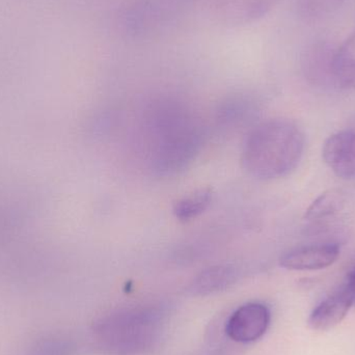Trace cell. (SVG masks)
Segmentation results:
<instances>
[{
	"label": "cell",
	"instance_id": "6da1fadb",
	"mask_svg": "<svg viewBox=\"0 0 355 355\" xmlns=\"http://www.w3.org/2000/svg\"><path fill=\"white\" fill-rule=\"evenodd\" d=\"M304 147V133L296 123L287 119H271L254 127L250 133L242 162L252 177L281 179L297 168Z\"/></svg>",
	"mask_w": 355,
	"mask_h": 355
},
{
	"label": "cell",
	"instance_id": "7a4b0ae2",
	"mask_svg": "<svg viewBox=\"0 0 355 355\" xmlns=\"http://www.w3.org/2000/svg\"><path fill=\"white\" fill-rule=\"evenodd\" d=\"M196 3L194 0H135L122 17L124 31L135 39L166 33Z\"/></svg>",
	"mask_w": 355,
	"mask_h": 355
},
{
	"label": "cell",
	"instance_id": "3957f363",
	"mask_svg": "<svg viewBox=\"0 0 355 355\" xmlns=\"http://www.w3.org/2000/svg\"><path fill=\"white\" fill-rule=\"evenodd\" d=\"M355 304V261L341 285L311 313L309 327L313 331H327L342 322Z\"/></svg>",
	"mask_w": 355,
	"mask_h": 355
},
{
	"label": "cell",
	"instance_id": "277c9868",
	"mask_svg": "<svg viewBox=\"0 0 355 355\" xmlns=\"http://www.w3.org/2000/svg\"><path fill=\"white\" fill-rule=\"evenodd\" d=\"M208 16L217 24L237 27L260 20L279 0H204Z\"/></svg>",
	"mask_w": 355,
	"mask_h": 355
},
{
	"label": "cell",
	"instance_id": "5b68a950",
	"mask_svg": "<svg viewBox=\"0 0 355 355\" xmlns=\"http://www.w3.org/2000/svg\"><path fill=\"white\" fill-rule=\"evenodd\" d=\"M269 323V309L260 302H248L230 316L225 324V333L237 343H252L265 335Z\"/></svg>",
	"mask_w": 355,
	"mask_h": 355
},
{
	"label": "cell",
	"instance_id": "8992f818",
	"mask_svg": "<svg viewBox=\"0 0 355 355\" xmlns=\"http://www.w3.org/2000/svg\"><path fill=\"white\" fill-rule=\"evenodd\" d=\"M340 252L341 248L338 243L300 246L284 254L279 259V265L289 270H320L333 265Z\"/></svg>",
	"mask_w": 355,
	"mask_h": 355
},
{
	"label": "cell",
	"instance_id": "52a82bcc",
	"mask_svg": "<svg viewBox=\"0 0 355 355\" xmlns=\"http://www.w3.org/2000/svg\"><path fill=\"white\" fill-rule=\"evenodd\" d=\"M322 157L329 168L341 179L355 178V130L335 133L325 141Z\"/></svg>",
	"mask_w": 355,
	"mask_h": 355
},
{
	"label": "cell",
	"instance_id": "ba28073f",
	"mask_svg": "<svg viewBox=\"0 0 355 355\" xmlns=\"http://www.w3.org/2000/svg\"><path fill=\"white\" fill-rule=\"evenodd\" d=\"M336 47L325 41H317L306 48L302 54V66L310 78L335 83L333 72Z\"/></svg>",
	"mask_w": 355,
	"mask_h": 355
},
{
	"label": "cell",
	"instance_id": "9c48e42d",
	"mask_svg": "<svg viewBox=\"0 0 355 355\" xmlns=\"http://www.w3.org/2000/svg\"><path fill=\"white\" fill-rule=\"evenodd\" d=\"M333 72L336 85L355 91V31L336 48Z\"/></svg>",
	"mask_w": 355,
	"mask_h": 355
},
{
	"label": "cell",
	"instance_id": "30bf717a",
	"mask_svg": "<svg viewBox=\"0 0 355 355\" xmlns=\"http://www.w3.org/2000/svg\"><path fill=\"white\" fill-rule=\"evenodd\" d=\"M236 279V271L229 265L210 267L200 272L192 283L194 293L208 294L229 287Z\"/></svg>",
	"mask_w": 355,
	"mask_h": 355
},
{
	"label": "cell",
	"instance_id": "8fae6325",
	"mask_svg": "<svg viewBox=\"0 0 355 355\" xmlns=\"http://www.w3.org/2000/svg\"><path fill=\"white\" fill-rule=\"evenodd\" d=\"M212 196V190L210 188L198 189L187 196H184L175 204V216L184 223L196 218L210 206Z\"/></svg>",
	"mask_w": 355,
	"mask_h": 355
},
{
	"label": "cell",
	"instance_id": "7c38bea8",
	"mask_svg": "<svg viewBox=\"0 0 355 355\" xmlns=\"http://www.w3.org/2000/svg\"><path fill=\"white\" fill-rule=\"evenodd\" d=\"M345 205V196L340 190L323 192L306 209L304 218L308 220H321L339 213Z\"/></svg>",
	"mask_w": 355,
	"mask_h": 355
},
{
	"label": "cell",
	"instance_id": "4fadbf2b",
	"mask_svg": "<svg viewBox=\"0 0 355 355\" xmlns=\"http://www.w3.org/2000/svg\"><path fill=\"white\" fill-rule=\"evenodd\" d=\"M343 0H298V8L306 17L320 16L337 8Z\"/></svg>",
	"mask_w": 355,
	"mask_h": 355
},
{
	"label": "cell",
	"instance_id": "5bb4252c",
	"mask_svg": "<svg viewBox=\"0 0 355 355\" xmlns=\"http://www.w3.org/2000/svg\"></svg>",
	"mask_w": 355,
	"mask_h": 355
}]
</instances>
